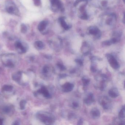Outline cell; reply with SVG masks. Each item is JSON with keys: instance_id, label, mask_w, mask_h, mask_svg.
<instances>
[{"instance_id": "obj_23", "label": "cell", "mask_w": 125, "mask_h": 125, "mask_svg": "<svg viewBox=\"0 0 125 125\" xmlns=\"http://www.w3.org/2000/svg\"><path fill=\"white\" fill-rule=\"evenodd\" d=\"M49 67L48 66H45L44 67L43 69V73H47L49 72Z\"/></svg>"}, {"instance_id": "obj_22", "label": "cell", "mask_w": 125, "mask_h": 125, "mask_svg": "<svg viewBox=\"0 0 125 125\" xmlns=\"http://www.w3.org/2000/svg\"><path fill=\"white\" fill-rule=\"evenodd\" d=\"M34 3L36 6H39L41 4V0H33Z\"/></svg>"}, {"instance_id": "obj_21", "label": "cell", "mask_w": 125, "mask_h": 125, "mask_svg": "<svg viewBox=\"0 0 125 125\" xmlns=\"http://www.w3.org/2000/svg\"><path fill=\"white\" fill-rule=\"evenodd\" d=\"M82 80L84 85H86V86L87 85V84H88L89 82H90V80H89V79H88L85 78L84 77L83 79Z\"/></svg>"}, {"instance_id": "obj_15", "label": "cell", "mask_w": 125, "mask_h": 125, "mask_svg": "<svg viewBox=\"0 0 125 125\" xmlns=\"http://www.w3.org/2000/svg\"><path fill=\"white\" fill-rule=\"evenodd\" d=\"M11 108L8 106H5L3 109V111L4 113L6 114H8L11 111Z\"/></svg>"}, {"instance_id": "obj_9", "label": "cell", "mask_w": 125, "mask_h": 125, "mask_svg": "<svg viewBox=\"0 0 125 125\" xmlns=\"http://www.w3.org/2000/svg\"><path fill=\"white\" fill-rule=\"evenodd\" d=\"M22 73L18 72L12 76V79L16 82H19L21 80Z\"/></svg>"}, {"instance_id": "obj_16", "label": "cell", "mask_w": 125, "mask_h": 125, "mask_svg": "<svg viewBox=\"0 0 125 125\" xmlns=\"http://www.w3.org/2000/svg\"><path fill=\"white\" fill-rule=\"evenodd\" d=\"M26 103V101L24 100H22L21 101H20V106L21 109L24 110L25 109Z\"/></svg>"}, {"instance_id": "obj_26", "label": "cell", "mask_w": 125, "mask_h": 125, "mask_svg": "<svg viewBox=\"0 0 125 125\" xmlns=\"http://www.w3.org/2000/svg\"><path fill=\"white\" fill-rule=\"evenodd\" d=\"M74 108H77V107L78 106V104L77 103H76V102H74V103H73L72 104Z\"/></svg>"}, {"instance_id": "obj_18", "label": "cell", "mask_w": 125, "mask_h": 125, "mask_svg": "<svg viewBox=\"0 0 125 125\" xmlns=\"http://www.w3.org/2000/svg\"><path fill=\"white\" fill-rule=\"evenodd\" d=\"M27 31V28L26 25L24 24H22L21 25V31L23 33H26Z\"/></svg>"}, {"instance_id": "obj_8", "label": "cell", "mask_w": 125, "mask_h": 125, "mask_svg": "<svg viewBox=\"0 0 125 125\" xmlns=\"http://www.w3.org/2000/svg\"><path fill=\"white\" fill-rule=\"evenodd\" d=\"M47 24H48V22L47 21H42L38 25V30L40 31H43L44 30H45L46 28Z\"/></svg>"}, {"instance_id": "obj_3", "label": "cell", "mask_w": 125, "mask_h": 125, "mask_svg": "<svg viewBox=\"0 0 125 125\" xmlns=\"http://www.w3.org/2000/svg\"><path fill=\"white\" fill-rule=\"evenodd\" d=\"M15 47L20 53H24L26 51V48L23 46L21 42L17 41L15 43Z\"/></svg>"}, {"instance_id": "obj_11", "label": "cell", "mask_w": 125, "mask_h": 125, "mask_svg": "<svg viewBox=\"0 0 125 125\" xmlns=\"http://www.w3.org/2000/svg\"><path fill=\"white\" fill-rule=\"evenodd\" d=\"M35 46L36 48L38 49H43L44 47L43 42L41 41H40L36 42H35Z\"/></svg>"}, {"instance_id": "obj_10", "label": "cell", "mask_w": 125, "mask_h": 125, "mask_svg": "<svg viewBox=\"0 0 125 125\" xmlns=\"http://www.w3.org/2000/svg\"><path fill=\"white\" fill-rule=\"evenodd\" d=\"M94 101V97L92 94H90L87 98L84 100V102L87 104H91Z\"/></svg>"}, {"instance_id": "obj_24", "label": "cell", "mask_w": 125, "mask_h": 125, "mask_svg": "<svg viewBox=\"0 0 125 125\" xmlns=\"http://www.w3.org/2000/svg\"><path fill=\"white\" fill-rule=\"evenodd\" d=\"M57 65L58 66V67H59L61 70H64L65 69V67H64L62 64H61V63H58L57 64Z\"/></svg>"}, {"instance_id": "obj_6", "label": "cell", "mask_w": 125, "mask_h": 125, "mask_svg": "<svg viewBox=\"0 0 125 125\" xmlns=\"http://www.w3.org/2000/svg\"><path fill=\"white\" fill-rule=\"evenodd\" d=\"M91 114L92 118L94 119H97L100 117V113L99 110L96 108H93L92 110Z\"/></svg>"}, {"instance_id": "obj_7", "label": "cell", "mask_w": 125, "mask_h": 125, "mask_svg": "<svg viewBox=\"0 0 125 125\" xmlns=\"http://www.w3.org/2000/svg\"><path fill=\"white\" fill-rule=\"evenodd\" d=\"M109 95L113 98H116L119 96V92L116 88H113L110 90L109 92Z\"/></svg>"}, {"instance_id": "obj_1", "label": "cell", "mask_w": 125, "mask_h": 125, "mask_svg": "<svg viewBox=\"0 0 125 125\" xmlns=\"http://www.w3.org/2000/svg\"><path fill=\"white\" fill-rule=\"evenodd\" d=\"M37 117L41 122L46 124H52L54 122V118L51 114L44 112H39Z\"/></svg>"}, {"instance_id": "obj_14", "label": "cell", "mask_w": 125, "mask_h": 125, "mask_svg": "<svg viewBox=\"0 0 125 125\" xmlns=\"http://www.w3.org/2000/svg\"><path fill=\"white\" fill-rule=\"evenodd\" d=\"M119 117L120 119H123L125 118V108L124 106L120 110L119 114Z\"/></svg>"}, {"instance_id": "obj_12", "label": "cell", "mask_w": 125, "mask_h": 125, "mask_svg": "<svg viewBox=\"0 0 125 125\" xmlns=\"http://www.w3.org/2000/svg\"><path fill=\"white\" fill-rule=\"evenodd\" d=\"M13 89V87L10 85H5L2 88V90L3 92H11Z\"/></svg>"}, {"instance_id": "obj_13", "label": "cell", "mask_w": 125, "mask_h": 125, "mask_svg": "<svg viewBox=\"0 0 125 125\" xmlns=\"http://www.w3.org/2000/svg\"><path fill=\"white\" fill-rule=\"evenodd\" d=\"M4 64L6 67H10V68H12L14 67V65L13 62L10 59L8 60L6 62L4 63Z\"/></svg>"}, {"instance_id": "obj_25", "label": "cell", "mask_w": 125, "mask_h": 125, "mask_svg": "<svg viewBox=\"0 0 125 125\" xmlns=\"http://www.w3.org/2000/svg\"><path fill=\"white\" fill-rule=\"evenodd\" d=\"M75 61L77 63H78L80 65H82L83 64V62L82 61V60H80V59H76Z\"/></svg>"}, {"instance_id": "obj_4", "label": "cell", "mask_w": 125, "mask_h": 125, "mask_svg": "<svg viewBox=\"0 0 125 125\" xmlns=\"http://www.w3.org/2000/svg\"><path fill=\"white\" fill-rule=\"evenodd\" d=\"M74 88V85L70 83H67L62 86V90L64 92H69L72 90Z\"/></svg>"}, {"instance_id": "obj_29", "label": "cell", "mask_w": 125, "mask_h": 125, "mask_svg": "<svg viewBox=\"0 0 125 125\" xmlns=\"http://www.w3.org/2000/svg\"><path fill=\"white\" fill-rule=\"evenodd\" d=\"M30 59H31V61H33V60H34V58L33 57H31L30 58Z\"/></svg>"}, {"instance_id": "obj_5", "label": "cell", "mask_w": 125, "mask_h": 125, "mask_svg": "<svg viewBox=\"0 0 125 125\" xmlns=\"http://www.w3.org/2000/svg\"><path fill=\"white\" fill-rule=\"evenodd\" d=\"M37 94H43L44 96L47 98H50L51 95L49 93L48 91L45 87H42L37 92Z\"/></svg>"}, {"instance_id": "obj_17", "label": "cell", "mask_w": 125, "mask_h": 125, "mask_svg": "<svg viewBox=\"0 0 125 125\" xmlns=\"http://www.w3.org/2000/svg\"><path fill=\"white\" fill-rule=\"evenodd\" d=\"M6 11L10 14H13L14 12V8L12 6L7 7L6 8Z\"/></svg>"}, {"instance_id": "obj_20", "label": "cell", "mask_w": 125, "mask_h": 125, "mask_svg": "<svg viewBox=\"0 0 125 125\" xmlns=\"http://www.w3.org/2000/svg\"><path fill=\"white\" fill-rule=\"evenodd\" d=\"M90 32L93 35H96L98 32V29L96 28H93L92 29H91L90 30Z\"/></svg>"}, {"instance_id": "obj_27", "label": "cell", "mask_w": 125, "mask_h": 125, "mask_svg": "<svg viewBox=\"0 0 125 125\" xmlns=\"http://www.w3.org/2000/svg\"><path fill=\"white\" fill-rule=\"evenodd\" d=\"M19 123L20 122H19V121L17 120V121H15L14 123L13 124V125H19V124H20Z\"/></svg>"}, {"instance_id": "obj_2", "label": "cell", "mask_w": 125, "mask_h": 125, "mask_svg": "<svg viewBox=\"0 0 125 125\" xmlns=\"http://www.w3.org/2000/svg\"><path fill=\"white\" fill-rule=\"evenodd\" d=\"M106 57L107 59L108 60V62L113 68L116 69L119 68L120 67L116 59L112 55L108 54L106 55Z\"/></svg>"}, {"instance_id": "obj_19", "label": "cell", "mask_w": 125, "mask_h": 125, "mask_svg": "<svg viewBox=\"0 0 125 125\" xmlns=\"http://www.w3.org/2000/svg\"><path fill=\"white\" fill-rule=\"evenodd\" d=\"M60 21H61V24L62 26L66 29H68V26L66 24V22L64 21V19L63 18H61V20Z\"/></svg>"}, {"instance_id": "obj_28", "label": "cell", "mask_w": 125, "mask_h": 125, "mask_svg": "<svg viewBox=\"0 0 125 125\" xmlns=\"http://www.w3.org/2000/svg\"><path fill=\"white\" fill-rule=\"evenodd\" d=\"M3 119L0 118V125H2L3 124Z\"/></svg>"}]
</instances>
